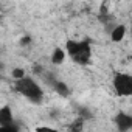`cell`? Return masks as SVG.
<instances>
[{"label":"cell","instance_id":"52a82bcc","mask_svg":"<svg viewBox=\"0 0 132 132\" xmlns=\"http://www.w3.org/2000/svg\"><path fill=\"white\" fill-rule=\"evenodd\" d=\"M50 86L53 87V90L61 95V96H69L70 95V87L65 84L64 81H59V79H51L50 81Z\"/></svg>","mask_w":132,"mask_h":132},{"label":"cell","instance_id":"5b68a950","mask_svg":"<svg viewBox=\"0 0 132 132\" xmlns=\"http://www.w3.org/2000/svg\"><path fill=\"white\" fill-rule=\"evenodd\" d=\"M14 121H16L14 120V112L8 104L0 107V129H5L6 126H10Z\"/></svg>","mask_w":132,"mask_h":132},{"label":"cell","instance_id":"7a4b0ae2","mask_svg":"<svg viewBox=\"0 0 132 132\" xmlns=\"http://www.w3.org/2000/svg\"><path fill=\"white\" fill-rule=\"evenodd\" d=\"M14 90L22 98L30 101L31 104H42L44 103V98H45L44 89L40 87V84L34 78H31L28 75H25L19 79H14Z\"/></svg>","mask_w":132,"mask_h":132},{"label":"cell","instance_id":"3957f363","mask_svg":"<svg viewBox=\"0 0 132 132\" xmlns=\"http://www.w3.org/2000/svg\"><path fill=\"white\" fill-rule=\"evenodd\" d=\"M112 87L118 96L121 98L130 96L132 95V75L126 72H117L112 79Z\"/></svg>","mask_w":132,"mask_h":132},{"label":"cell","instance_id":"8fae6325","mask_svg":"<svg viewBox=\"0 0 132 132\" xmlns=\"http://www.w3.org/2000/svg\"><path fill=\"white\" fill-rule=\"evenodd\" d=\"M3 69H5V64H3V62H2V61H0V72H2V70H3Z\"/></svg>","mask_w":132,"mask_h":132},{"label":"cell","instance_id":"8992f818","mask_svg":"<svg viewBox=\"0 0 132 132\" xmlns=\"http://www.w3.org/2000/svg\"><path fill=\"white\" fill-rule=\"evenodd\" d=\"M127 34V27L124 23H115L113 28L109 31V36H110V40L113 44H120Z\"/></svg>","mask_w":132,"mask_h":132},{"label":"cell","instance_id":"6da1fadb","mask_svg":"<svg viewBox=\"0 0 132 132\" xmlns=\"http://www.w3.org/2000/svg\"><path fill=\"white\" fill-rule=\"evenodd\" d=\"M65 53L67 56L78 65L86 67L92 62V56H93V50H92V44L87 39H69L65 42Z\"/></svg>","mask_w":132,"mask_h":132},{"label":"cell","instance_id":"ba28073f","mask_svg":"<svg viewBox=\"0 0 132 132\" xmlns=\"http://www.w3.org/2000/svg\"><path fill=\"white\" fill-rule=\"evenodd\" d=\"M65 57H67V53H65V50L61 48V47H56V48L51 51L50 61H51L53 65H61V64L65 61Z\"/></svg>","mask_w":132,"mask_h":132},{"label":"cell","instance_id":"9c48e42d","mask_svg":"<svg viewBox=\"0 0 132 132\" xmlns=\"http://www.w3.org/2000/svg\"><path fill=\"white\" fill-rule=\"evenodd\" d=\"M27 73H25V70L22 69V67H16V69H13L11 70V76H13V79H19V78H22V76H25Z\"/></svg>","mask_w":132,"mask_h":132},{"label":"cell","instance_id":"277c9868","mask_svg":"<svg viewBox=\"0 0 132 132\" xmlns=\"http://www.w3.org/2000/svg\"><path fill=\"white\" fill-rule=\"evenodd\" d=\"M113 124H115L117 130H120V132H129V130H132V115L127 113V112L120 110L113 117Z\"/></svg>","mask_w":132,"mask_h":132},{"label":"cell","instance_id":"30bf717a","mask_svg":"<svg viewBox=\"0 0 132 132\" xmlns=\"http://www.w3.org/2000/svg\"><path fill=\"white\" fill-rule=\"evenodd\" d=\"M31 42H33V39H31L30 36H23V37L20 39V42H19V44H20L22 47H28V45H30Z\"/></svg>","mask_w":132,"mask_h":132}]
</instances>
